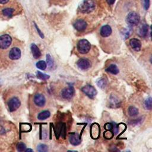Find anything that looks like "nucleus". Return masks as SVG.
<instances>
[{"label": "nucleus", "mask_w": 152, "mask_h": 152, "mask_svg": "<svg viewBox=\"0 0 152 152\" xmlns=\"http://www.w3.org/2000/svg\"><path fill=\"white\" fill-rule=\"evenodd\" d=\"M25 151H26V152H27V151H31V152H32V151H33V150H31V149H30V148H27V149H26V150H25Z\"/></svg>", "instance_id": "obj_35"}, {"label": "nucleus", "mask_w": 152, "mask_h": 152, "mask_svg": "<svg viewBox=\"0 0 152 152\" xmlns=\"http://www.w3.org/2000/svg\"><path fill=\"white\" fill-rule=\"evenodd\" d=\"M77 49L80 53L86 54L91 49V44L86 39H81L77 43Z\"/></svg>", "instance_id": "obj_2"}, {"label": "nucleus", "mask_w": 152, "mask_h": 152, "mask_svg": "<svg viewBox=\"0 0 152 152\" xmlns=\"http://www.w3.org/2000/svg\"><path fill=\"white\" fill-rule=\"evenodd\" d=\"M46 62H47V64H48V65L49 66V67L51 68L53 66V60L49 54L46 55Z\"/></svg>", "instance_id": "obj_30"}, {"label": "nucleus", "mask_w": 152, "mask_h": 152, "mask_svg": "<svg viewBox=\"0 0 152 152\" xmlns=\"http://www.w3.org/2000/svg\"><path fill=\"white\" fill-rule=\"evenodd\" d=\"M36 67L41 70H45L46 67H47V65H46V63L45 61H43V60H40L39 61H38L36 64Z\"/></svg>", "instance_id": "obj_24"}, {"label": "nucleus", "mask_w": 152, "mask_h": 152, "mask_svg": "<svg viewBox=\"0 0 152 152\" xmlns=\"http://www.w3.org/2000/svg\"><path fill=\"white\" fill-rule=\"evenodd\" d=\"M104 128L108 131H112V133L113 134H116L118 133L119 129L118 127V125L115 123H106L104 125Z\"/></svg>", "instance_id": "obj_17"}, {"label": "nucleus", "mask_w": 152, "mask_h": 152, "mask_svg": "<svg viewBox=\"0 0 152 152\" xmlns=\"http://www.w3.org/2000/svg\"><path fill=\"white\" fill-rule=\"evenodd\" d=\"M7 104L9 110L12 112L15 111L20 107L21 105V102L18 97H12L8 100Z\"/></svg>", "instance_id": "obj_6"}, {"label": "nucleus", "mask_w": 152, "mask_h": 152, "mask_svg": "<svg viewBox=\"0 0 152 152\" xmlns=\"http://www.w3.org/2000/svg\"><path fill=\"white\" fill-rule=\"evenodd\" d=\"M91 135L92 137H93V136L94 132H96L97 135L99 136V132L100 131V129H99V125H98L97 124H94L92 125L91 128Z\"/></svg>", "instance_id": "obj_23"}, {"label": "nucleus", "mask_w": 152, "mask_h": 152, "mask_svg": "<svg viewBox=\"0 0 152 152\" xmlns=\"http://www.w3.org/2000/svg\"><path fill=\"white\" fill-rule=\"evenodd\" d=\"M34 26H35V27H36V30H37V32H38V33H39V34L40 35V36L43 39V38H44V35H43V34L42 33V32L40 30V29L39 28V27H37V26L36 25V24L35 23H34Z\"/></svg>", "instance_id": "obj_32"}, {"label": "nucleus", "mask_w": 152, "mask_h": 152, "mask_svg": "<svg viewBox=\"0 0 152 152\" xmlns=\"http://www.w3.org/2000/svg\"><path fill=\"white\" fill-rule=\"evenodd\" d=\"M36 76L37 77L42 80H46L48 79L49 78L50 76L48 74H43L42 72H41L40 71H37L36 73Z\"/></svg>", "instance_id": "obj_25"}, {"label": "nucleus", "mask_w": 152, "mask_h": 152, "mask_svg": "<svg viewBox=\"0 0 152 152\" xmlns=\"http://www.w3.org/2000/svg\"><path fill=\"white\" fill-rule=\"evenodd\" d=\"M96 7L95 2L93 0H84L78 6V11L83 14H88L93 11Z\"/></svg>", "instance_id": "obj_1"}, {"label": "nucleus", "mask_w": 152, "mask_h": 152, "mask_svg": "<svg viewBox=\"0 0 152 152\" xmlns=\"http://www.w3.org/2000/svg\"><path fill=\"white\" fill-rule=\"evenodd\" d=\"M69 141L73 145H78L81 143L80 136L77 133H71L69 135Z\"/></svg>", "instance_id": "obj_13"}, {"label": "nucleus", "mask_w": 152, "mask_h": 152, "mask_svg": "<svg viewBox=\"0 0 152 152\" xmlns=\"http://www.w3.org/2000/svg\"><path fill=\"white\" fill-rule=\"evenodd\" d=\"M140 20V17L138 13L134 11L130 12L126 18V23L131 26H134L137 25Z\"/></svg>", "instance_id": "obj_3"}, {"label": "nucleus", "mask_w": 152, "mask_h": 152, "mask_svg": "<svg viewBox=\"0 0 152 152\" xmlns=\"http://www.w3.org/2000/svg\"><path fill=\"white\" fill-rule=\"evenodd\" d=\"M14 10L12 8H5L2 10V14L6 17H11L12 15V14L14 12Z\"/></svg>", "instance_id": "obj_22"}, {"label": "nucleus", "mask_w": 152, "mask_h": 152, "mask_svg": "<svg viewBox=\"0 0 152 152\" xmlns=\"http://www.w3.org/2000/svg\"><path fill=\"white\" fill-rule=\"evenodd\" d=\"M50 112L49 110H43L38 114L37 119L40 121L45 120V119L48 118L50 116Z\"/></svg>", "instance_id": "obj_20"}, {"label": "nucleus", "mask_w": 152, "mask_h": 152, "mask_svg": "<svg viewBox=\"0 0 152 152\" xmlns=\"http://www.w3.org/2000/svg\"><path fill=\"white\" fill-rule=\"evenodd\" d=\"M129 45L135 51L138 52L140 50L141 48V42L138 39L132 38L129 40Z\"/></svg>", "instance_id": "obj_12"}, {"label": "nucleus", "mask_w": 152, "mask_h": 152, "mask_svg": "<svg viewBox=\"0 0 152 152\" xmlns=\"http://www.w3.org/2000/svg\"><path fill=\"white\" fill-rule=\"evenodd\" d=\"M106 71H107L108 72H110V73H111L112 74H114V75L118 74L119 73V72L118 66L115 64H111V65H110L106 69Z\"/></svg>", "instance_id": "obj_19"}, {"label": "nucleus", "mask_w": 152, "mask_h": 152, "mask_svg": "<svg viewBox=\"0 0 152 152\" xmlns=\"http://www.w3.org/2000/svg\"><path fill=\"white\" fill-rule=\"evenodd\" d=\"M109 106L111 107H118L121 105L120 100L115 95H111L109 97Z\"/></svg>", "instance_id": "obj_15"}, {"label": "nucleus", "mask_w": 152, "mask_h": 152, "mask_svg": "<svg viewBox=\"0 0 152 152\" xmlns=\"http://www.w3.org/2000/svg\"><path fill=\"white\" fill-rule=\"evenodd\" d=\"M26 148V145L24 142H18L17 145V150L18 151L21 152V151H25Z\"/></svg>", "instance_id": "obj_29"}, {"label": "nucleus", "mask_w": 152, "mask_h": 152, "mask_svg": "<svg viewBox=\"0 0 152 152\" xmlns=\"http://www.w3.org/2000/svg\"><path fill=\"white\" fill-rule=\"evenodd\" d=\"M30 49H31V51L33 55V56L34 58L35 59H38L39 58L41 55V52L39 49V48H38V46L35 44V43H32L30 46Z\"/></svg>", "instance_id": "obj_16"}, {"label": "nucleus", "mask_w": 152, "mask_h": 152, "mask_svg": "<svg viewBox=\"0 0 152 152\" xmlns=\"http://www.w3.org/2000/svg\"><path fill=\"white\" fill-rule=\"evenodd\" d=\"M97 85L102 88H104L106 85H107V81L106 79H104V78H100L97 81Z\"/></svg>", "instance_id": "obj_26"}, {"label": "nucleus", "mask_w": 152, "mask_h": 152, "mask_svg": "<svg viewBox=\"0 0 152 152\" xmlns=\"http://www.w3.org/2000/svg\"><path fill=\"white\" fill-rule=\"evenodd\" d=\"M74 27L78 31H83L87 26V23L83 19L77 20L73 24Z\"/></svg>", "instance_id": "obj_9"}, {"label": "nucleus", "mask_w": 152, "mask_h": 152, "mask_svg": "<svg viewBox=\"0 0 152 152\" xmlns=\"http://www.w3.org/2000/svg\"><path fill=\"white\" fill-rule=\"evenodd\" d=\"M77 65L80 69L87 70L90 67L91 63L90 61L86 58H81L77 61Z\"/></svg>", "instance_id": "obj_10"}, {"label": "nucleus", "mask_w": 152, "mask_h": 152, "mask_svg": "<svg viewBox=\"0 0 152 152\" xmlns=\"http://www.w3.org/2000/svg\"><path fill=\"white\" fill-rule=\"evenodd\" d=\"M144 105H145V107L147 109H148V110H151V109L152 104H151V97H149L148 99H147L145 100Z\"/></svg>", "instance_id": "obj_28"}, {"label": "nucleus", "mask_w": 152, "mask_h": 152, "mask_svg": "<svg viewBox=\"0 0 152 152\" xmlns=\"http://www.w3.org/2000/svg\"><path fill=\"white\" fill-rule=\"evenodd\" d=\"M148 31V26L146 24H144L141 26L139 28L138 34L141 37H145L147 36Z\"/></svg>", "instance_id": "obj_18"}, {"label": "nucleus", "mask_w": 152, "mask_h": 152, "mask_svg": "<svg viewBox=\"0 0 152 152\" xmlns=\"http://www.w3.org/2000/svg\"><path fill=\"white\" fill-rule=\"evenodd\" d=\"M12 42L11 37L7 34H2L0 36V49H6L10 47Z\"/></svg>", "instance_id": "obj_5"}, {"label": "nucleus", "mask_w": 152, "mask_h": 152, "mask_svg": "<svg viewBox=\"0 0 152 152\" xmlns=\"http://www.w3.org/2000/svg\"><path fill=\"white\" fill-rule=\"evenodd\" d=\"M37 150L39 152H46L48 150V147L46 144H40L37 147Z\"/></svg>", "instance_id": "obj_27"}, {"label": "nucleus", "mask_w": 152, "mask_h": 152, "mask_svg": "<svg viewBox=\"0 0 152 152\" xmlns=\"http://www.w3.org/2000/svg\"><path fill=\"white\" fill-rule=\"evenodd\" d=\"M9 0H0V4H6L8 2Z\"/></svg>", "instance_id": "obj_34"}, {"label": "nucleus", "mask_w": 152, "mask_h": 152, "mask_svg": "<svg viewBox=\"0 0 152 152\" xmlns=\"http://www.w3.org/2000/svg\"><path fill=\"white\" fill-rule=\"evenodd\" d=\"M81 91L91 99H93L97 94V91L96 88L90 84H87L83 87L81 88Z\"/></svg>", "instance_id": "obj_4"}, {"label": "nucleus", "mask_w": 152, "mask_h": 152, "mask_svg": "<svg viewBox=\"0 0 152 152\" xmlns=\"http://www.w3.org/2000/svg\"><path fill=\"white\" fill-rule=\"evenodd\" d=\"M75 94V90L72 86H69L64 88L61 93V95L62 97L66 100H69L73 97Z\"/></svg>", "instance_id": "obj_7"}, {"label": "nucleus", "mask_w": 152, "mask_h": 152, "mask_svg": "<svg viewBox=\"0 0 152 152\" xmlns=\"http://www.w3.org/2000/svg\"><path fill=\"white\" fill-rule=\"evenodd\" d=\"M112 28L109 25H104V26H102L101 27L100 31V35L103 37H109L112 34Z\"/></svg>", "instance_id": "obj_14"}, {"label": "nucleus", "mask_w": 152, "mask_h": 152, "mask_svg": "<svg viewBox=\"0 0 152 152\" xmlns=\"http://www.w3.org/2000/svg\"><path fill=\"white\" fill-rule=\"evenodd\" d=\"M138 109L135 107V106H129L128 107V115L131 116H137L138 114Z\"/></svg>", "instance_id": "obj_21"}, {"label": "nucleus", "mask_w": 152, "mask_h": 152, "mask_svg": "<svg viewBox=\"0 0 152 152\" xmlns=\"http://www.w3.org/2000/svg\"><path fill=\"white\" fill-rule=\"evenodd\" d=\"M33 101L34 104L39 107H43L46 103V99L42 94H36L34 95Z\"/></svg>", "instance_id": "obj_11"}, {"label": "nucleus", "mask_w": 152, "mask_h": 152, "mask_svg": "<svg viewBox=\"0 0 152 152\" xmlns=\"http://www.w3.org/2000/svg\"><path fill=\"white\" fill-rule=\"evenodd\" d=\"M107 2L109 4V5H112L114 4V2H115L116 0H106Z\"/></svg>", "instance_id": "obj_33"}, {"label": "nucleus", "mask_w": 152, "mask_h": 152, "mask_svg": "<svg viewBox=\"0 0 152 152\" xmlns=\"http://www.w3.org/2000/svg\"><path fill=\"white\" fill-rule=\"evenodd\" d=\"M21 50L17 47H13L9 52L8 56L11 60H17L21 57Z\"/></svg>", "instance_id": "obj_8"}, {"label": "nucleus", "mask_w": 152, "mask_h": 152, "mask_svg": "<svg viewBox=\"0 0 152 152\" xmlns=\"http://www.w3.org/2000/svg\"><path fill=\"white\" fill-rule=\"evenodd\" d=\"M150 6V0H144V7L145 10H147Z\"/></svg>", "instance_id": "obj_31"}]
</instances>
